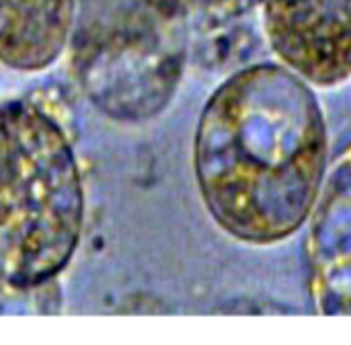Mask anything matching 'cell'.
<instances>
[{
    "instance_id": "3957f363",
    "label": "cell",
    "mask_w": 351,
    "mask_h": 345,
    "mask_svg": "<svg viewBox=\"0 0 351 345\" xmlns=\"http://www.w3.org/2000/svg\"><path fill=\"white\" fill-rule=\"evenodd\" d=\"M191 19L185 0H76L68 58L88 103L119 123H146L175 99Z\"/></svg>"
},
{
    "instance_id": "7a4b0ae2",
    "label": "cell",
    "mask_w": 351,
    "mask_h": 345,
    "mask_svg": "<svg viewBox=\"0 0 351 345\" xmlns=\"http://www.w3.org/2000/svg\"><path fill=\"white\" fill-rule=\"evenodd\" d=\"M84 226V183L60 121L23 99L0 103V278L49 284L72 261Z\"/></svg>"
},
{
    "instance_id": "5b68a950",
    "label": "cell",
    "mask_w": 351,
    "mask_h": 345,
    "mask_svg": "<svg viewBox=\"0 0 351 345\" xmlns=\"http://www.w3.org/2000/svg\"><path fill=\"white\" fill-rule=\"evenodd\" d=\"M306 257L317 311L351 317V144L327 169L311 214Z\"/></svg>"
},
{
    "instance_id": "277c9868",
    "label": "cell",
    "mask_w": 351,
    "mask_h": 345,
    "mask_svg": "<svg viewBox=\"0 0 351 345\" xmlns=\"http://www.w3.org/2000/svg\"><path fill=\"white\" fill-rule=\"evenodd\" d=\"M263 29L280 64L315 88L351 78V0H263Z\"/></svg>"
},
{
    "instance_id": "8992f818",
    "label": "cell",
    "mask_w": 351,
    "mask_h": 345,
    "mask_svg": "<svg viewBox=\"0 0 351 345\" xmlns=\"http://www.w3.org/2000/svg\"><path fill=\"white\" fill-rule=\"evenodd\" d=\"M76 0H0V64L41 72L68 49Z\"/></svg>"
},
{
    "instance_id": "52a82bcc",
    "label": "cell",
    "mask_w": 351,
    "mask_h": 345,
    "mask_svg": "<svg viewBox=\"0 0 351 345\" xmlns=\"http://www.w3.org/2000/svg\"><path fill=\"white\" fill-rule=\"evenodd\" d=\"M189 19L199 27H224L249 16L263 6V0H185Z\"/></svg>"
},
{
    "instance_id": "6da1fadb",
    "label": "cell",
    "mask_w": 351,
    "mask_h": 345,
    "mask_svg": "<svg viewBox=\"0 0 351 345\" xmlns=\"http://www.w3.org/2000/svg\"><path fill=\"white\" fill-rule=\"evenodd\" d=\"M284 64L228 76L206 101L193 171L212 220L234 241L269 247L308 220L329 169L321 101Z\"/></svg>"
}]
</instances>
